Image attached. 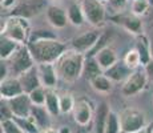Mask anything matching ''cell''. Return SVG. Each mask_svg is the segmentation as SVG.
<instances>
[{
    "label": "cell",
    "mask_w": 153,
    "mask_h": 133,
    "mask_svg": "<svg viewBox=\"0 0 153 133\" xmlns=\"http://www.w3.org/2000/svg\"><path fill=\"white\" fill-rule=\"evenodd\" d=\"M85 57H87L85 53H81L73 48H68L55 61L59 79L65 82L77 81L84 72Z\"/></svg>",
    "instance_id": "1"
},
{
    "label": "cell",
    "mask_w": 153,
    "mask_h": 133,
    "mask_svg": "<svg viewBox=\"0 0 153 133\" xmlns=\"http://www.w3.org/2000/svg\"><path fill=\"white\" fill-rule=\"evenodd\" d=\"M36 64H53L68 49L65 43L59 39H45L27 44Z\"/></svg>",
    "instance_id": "2"
},
{
    "label": "cell",
    "mask_w": 153,
    "mask_h": 133,
    "mask_svg": "<svg viewBox=\"0 0 153 133\" xmlns=\"http://www.w3.org/2000/svg\"><path fill=\"white\" fill-rule=\"evenodd\" d=\"M31 23L29 19L20 16H8L1 20V35L17 41L19 44H28L31 36Z\"/></svg>",
    "instance_id": "3"
},
{
    "label": "cell",
    "mask_w": 153,
    "mask_h": 133,
    "mask_svg": "<svg viewBox=\"0 0 153 133\" xmlns=\"http://www.w3.org/2000/svg\"><path fill=\"white\" fill-rule=\"evenodd\" d=\"M7 63L8 67H10L11 76H13V77H19L22 73L27 72L28 69L36 65L27 44H20L19 48L7 60Z\"/></svg>",
    "instance_id": "4"
},
{
    "label": "cell",
    "mask_w": 153,
    "mask_h": 133,
    "mask_svg": "<svg viewBox=\"0 0 153 133\" xmlns=\"http://www.w3.org/2000/svg\"><path fill=\"white\" fill-rule=\"evenodd\" d=\"M81 5V10L85 15L87 23L93 27H100L104 24L107 17V10L100 0H77Z\"/></svg>",
    "instance_id": "5"
},
{
    "label": "cell",
    "mask_w": 153,
    "mask_h": 133,
    "mask_svg": "<svg viewBox=\"0 0 153 133\" xmlns=\"http://www.w3.org/2000/svg\"><path fill=\"white\" fill-rule=\"evenodd\" d=\"M148 76L144 69V67H140L137 69H133L132 73L128 76V79L124 82H121V93L125 97H132L139 94L141 91H144V88L146 87L148 82Z\"/></svg>",
    "instance_id": "6"
},
{
    "label": "cell",
    "mask_w": 153,
    "mask_h": 133,
    "mask_svg": "<svg viewBox=\"0 0 153 133\" xmlns=\"http://www.w3.org/2000/svg\"><path fill=\"white\" fill-rule=\"evenodd\" d=\"M119 117H120V124H121L123 131L139 133L141 129L148 125L146 124L145 114L141 111H139V109H134V108L124 109L119 114Z\"/></svg>",
    "instance_id": "7"
},
{
    "label": "cell",
    "mask_w": 153,
    "mask_h": 133,
    "mask_svg": "<svg viewBox=\"0 0 153 133\" xmlns=\"http://www.w3.org/2000/svg\"><path fill=\"white\" fill-rule=\"evenodd\" d=\"M47 8H48L47 0H20L19 4L8 13V16H20L31 19L43 11L45 12Z\"/></svg>",
    "instance_id": "8"
},
{
    "label": "cell",
    "mask_w": 153,
    "mask_h": 133,
    "mask_svg": "<svg viewBox=\"0 0 153 133\" xmlns=\"http://www.w3.org/2000/svg\"><path fill=\"white\" fill-rule=\"evenodd\" d=\"M102 32H100L99 29H91V31H85L81 35L76 36L75 39L71 41V48L76 49V51L81 53H89L95 48L96 43L99 41L100 36Z\"/></svg>",
    "instance_id": "9"
},
{
    "label": "cell",
    "mask_w": 153,
    "mask_h": 133,
    "mask_svg": "<svg viewBox=\"0 0 153 133\" xmlns=\"http://www.w3.org/2000/svg\"><path fill=\"white\" fill-rule=\"evenodd\" d=\"M112 20H113L116 24L121 25L124 29L129 32V33H133L134 36L137 35H141L143 33V22L139 16L133 13H128V15H124V13H116L112 16Z\"/></svg>",
    "instance_id": "10"
},
{
    "label": "cell",
    "mask_w": 153,
    "mask_h": 133,
    "mask_svg": "<svg viewBox=\"0 0 153 133\" xmlns=\"http://www.w3.org/2000/svg\"><path fill=\"white\" fill-rule=\"evenodd\" d=\"M73 119L80 126H87L95 116H93L92 104L87 99H79L76 100L75 108H73Z\"/></svg>",
    "instance_id": "11"
},
{
    "label": "cell",
    "mask_w": 153,
    "mask_h": 133,
    "mask_svg": "<svg viewBox=\"0 0 153 133\" xmlns=\"http://www.w3.org/2000/svg\"><path fill=\"white\" fill-rule=\"evenodd\" d=\"M11 111L13 113V117H29L32 109V101L29 99L28 93H22L13 99L7 100Z\"/></svg>",
    "instance_id": "12"
},
{
    "label": "cell",
    "mask_w": 153,
    "mask_h": 133,
    "mask_svg": "<svg viewBox=\"0 0 153 133\" xmlns=\"http://www.w3.org/2000/svg\"><path fill=\"white\" fill-rule=\"evenodd\" d=\"M45 16L48 23L56 29H63L65 28L67 24L69 23L68 20V13L64 8L59 7V5L51 4L45 10Z\"/></svg>",
    "instance_id": "13"
},
{
    "label": "cell",
    "mask_w": 153,
    "mask_h": 133,
    "mask_svg": "<svg viewBox=\"0 0 153 133\" xmlns=\"http://www.w3.org/2000/svg\"><path fill=\"white\" fill-rule=\"evenodd\" d=\"M22 93H24V91H23L22 82H20L19 77L10 76L5 80L0 81V94H1V99L10 100Z\"/></svg>",
    "instance_id": "14"
},
{
    "label": "cell",
    "mask_w": 153,
    "mask_h": 133,
    "mask_svg": "<svg viewBox=\"0 0 153 133\" xmlns=\"http://www.w3.org/2000/svg\"><path fill=\"white\" fill-rule=\"evenodd\" d=\"M37 71H39V76L42 80V85L45 87L47 89H53L57 84L59 75L56 71L55 63L53 64H36Z\"/></svg>",
    "instance_id": "15"
},
{
    "label": "cell",
    "mask_w": 153,
    "mask_h": 133,
    "mask_svg": "<svg viewBox=\"0 0 153 133\" xmlns=\"http://www.w3.org/2000/svg\"><path fill=\"white\" fill-rule=\"evenodd\" d=\"M19 80H20V82H22L24 93H31L32 91H35L36 88L42 87V80H40V76H39L37 65L32 67L27 72L22 73V75L19 76Z\"/></svg>",
    "instance_id": "16"
},
{
    "label": "cell",
    "mask_w": 153,
    "mask_h": 133,
    "mask_svg": "<svg viewBox=\"0 0 153 133\" xmlns=\"http://www.w3.org/2000/svg\"><path fill=\"white\" fill-rule=\"evenodd\" d=\"M131 73L132 69L124 63V60L116 61L111 68L104 71V75L108 76L113 82H124Z\"/></svg>",
    "instance_id": "17"
},
{
    "label": "cell",
    "mask_w": 153,
    "mask_h": 133,
    "mask_svg": "<svg viewBox=\"0 0 153 133\" xmlns=\"http://www.w3.org/2000/svg\"><path fill=\"white\" fill-rule=\"evenodd\" d=\"M95 59L97 60L100 67L102 68V71H107L108 68H111L116 61H119V56H117L116 49L111 45L105 47L101 51H99L95 55Z\"/></svg>",
    "instance_id": "18"
},
{
    "label": "cell",
    "mask_w": 153,
    "mask_h": 133,
    "mask_svg": "<svg viewBox=\"0 0 153 133\" xmlns=\"http://www.w3.org/2000/svg\"><path fill=\"white\" fill-rule=\"evenodd\" d=\"M51 113L47 111V108L44 105H32L31 109V119L37 124L40 129H47L51 128Z\"/></svg>",
    "instance_id": "19"
},
{
    "label": "cell",
    "mask_w": 153,
    "mask_h": 133,
    "mask_svg": "<svg viewBox=\"0 0 153 133\" xmlns=\"http://www.w3.org/2000/svg\"><path fill=\"white\" fill-rule=\"evenodd\" d=\"M134 48L137 49V52L140 53L141 57V64L143 67L145 64H148L152 60V52H151V39H149L146 35L141 33L136 36V44H134Z\"/></svg>",
    "instance_id": "20"
},
{
    "label": "cell",
    "mask_w": 153,
    "mask_h": 133,
    "mask_svg": "<svg viewBox=\"0 0 153 133\" xmlns=\"http://www.w3.org/2000/svg\"><path fill=\"white\" fill-rule=\"evenodd\" d=\"M109 105L107 104L105 101L100 103L97 109H96V113H95V133H104L105 131V124H107L108 116H109Z\"/></svg>",
    "instance_id": "21"
},
{
    "label": "cell",
    "mask_w": 153,
    "mask_h": 133,
    "mask_svg": "<svg viewBox=\"0 0 153 133\" xmlns=\"http://www.w3.org/2000/svg\"><path fill=\"white\" fill-rule=\"evenodd\" d=\"M67 13H68V20L72 25L75 27H81L87 23V19H85V15L81 10V5L79 4V1L71 3L67 8Z\"/></svg>",
    "instance_id": "22"
},
{
    "label": "cell",
    "mask_w": 153,
    "mask_h": 133,
    "mask_svg": "<svg viewBox=\"0 0 153 133\" xmlns=\"http://www.w3.org/2000/svg\"><path fill=\"white\" fill-rule=\"evenodd\" d=\"M89 84L99 93H109L112 91V88H113V81L108 76H105L104 73L97 75L96 77L89 80Z\"/></svg>",
    "instance_id": "23"
},
{
    "label": "cell",
    "mask_w": 153,
    "mask_h": 133,
    "mask_svg": "<svg viewBox=\"0 0 153 133\" xmlns=\"http://www.w3.org/2000/svg\"><path fill=\"white\" fill-rule=\"evenodd\" d=\"M19 45L20 44L17 41L1 35V37H0V59L1 60H8L13 55V52L19 48Z\"/></svg>",
    "instance_id": "24"
},
{
    "label": "cell",
    "mask_w": 153,
    "mask_h": 133,
    "mask_svg": "<svg viewBox=\"0 0 153 133\" xmlns=\"http://www.w3.org/2000/svg\"><path fill=\"white\" fill-rule=\"evenodd\" d=\"M101 73H104V71L100 67V64L95 59V56H87V57H85V63H84L83 75L88 80H92L93 77H96L97 75H101Z\"/></svg>",
    "instance_id": "25"
},
{
    "label": "cell",
    "mask_w": 153,
    "mask_h": 133,
    "mask_svg": "<svg viewBox=\"0 0 153 133\" xmlns=\"http://www.w3.org/2000/svg\"><path fill=\"white\" fill-rule=\"evenodd\" d=\"M44 106L51 113V116H59L61 113L60 112V96L57 93H55L52 89H48L47 91V99H45Z\"/></svg>",
    "instance_id": "26"
},
{
    "label": "cell",
    "mask_w": 153,
    "mask_h": 133,
    "mask_svg": "<svg viewBox=\"0 0 153 133\" xmlns=\"http://www.w3.org/2000/svg\"><path fill=\"white\" fill-rule=\"evenodd\" d=\"M13 119L16 120V123L19 124V126L24 133H42V129L31 117H13Z\"/></svg>",
    "instance_id": "27"
},
{
    "label": "cell",
    "mask_w": 153,
    "mask_h": 133,
    "mask_svg": "<svg viewBox=\"0 0 153 133\" xmlns=\"http://www.w3.org/2000/svg\"><path fill=\"white\" fill-rule=\"evenodd\" d=\"M123 60H124V63H125L129 68H131L132 71H133V69H137V68H140V67H143V64H141L140 53L137 52L136 48L129 49V51L125 53V56H124V59H123Z\"/></svg>",
    "instance_id": "28"
},
{
    "label": "cell",
    "mask_w": 153,
    "mask_h": 133,
    "mask_svg": "<svg viewBox=\"0 0 153 133\" xmlns=\"http://www.w3.org/2000/svg\"><path fill=\"white\" fill-rule=\"evenodd\" d=\"M45 39H57V35H56L53 31H51V29L36 28V29H32L28 43H31V41H37V40H45Z\"/></svg>",
    "instance_id": "29"
},
{
    "label": "cell",
    "mask_w": 153,
    "mask_h": 133,
    "mask_svg": "<svg viewBox=\"0 0 153 133\" xmlns=\"http://www.w3.org/2000/svg\"><path fill=\"white\" fill-rule=\"evenodd\" d=\"M121 131V124H120V117L113 111L109 112L107 124H105V131L104 133H120Z\"/></svg>",
    "instance_id": "30"
},
{
    "label": "cell",
    "mask_w": 153,
    "mask_h": 133,
    "mask_svg": "<svg viewBox=\"0 0 153 133\" xmlns=\"http://www.w3.org/2000/svg\"><path fill=\"white\" fill-rule=\"evenodd\" d=\"M151 7L152 5L149 3V0H133L131 3V13L141 17L148 12V10Z\"/></svg>",
    "instance_id": "31"
},
{
    "label": "cell",
    "mask_w": 153,
    "mask_h": 133,
    "mask_svg": "<svg viewBox=\"0 0 153 133\" xmlns=\"http://www.w3.org/2000/svg\"><path fill=\"white\" fill-rule=\"evenodd\" d=\"M47 88L45 87H39L35 91H32L29 94V99H31L32 104L33 105H44L45 104V99H47Z\"/></svg>",
    "instance_id": "32"
},
{
    "label": "cell",
    "mask_w": 153,
    "mask_h": 133,
    "mask_svg": "<svg viewBox=\"0 0 153 133\" xmlns=\"http://www.w3.org/2000/svg\"><path fill=\"white\" fill-rule=\"evenodd\" d=\"M75 104H76V100L73 99L71 94L65 93L63 96H60V112L63 114H67L69 112L73 111L75 108Z\"/></svg>",
    "instance_id": "33"
},
{
    "label": "cell",
    "mask_w": 153,
    "mask_h": 133,
    "mask_svg": "<svg viewBox=\"0 0 153 133\" xmlns=\"http://www.w3.org/2000/svg\"><path fill=\"white\" fill-rule=\"evenodd\" d=\"M0 129H1L4 133H24L15 119L3 120L1 124H0Z\"/></svg>",
    "instance_id": "34"
},
{
    "label": "cell",
    "mask_w": 153,
    "mask_h": 133,
    "mask_svg": "<svg viewBox=\"0 0 153 133\" xmlns=\"http://www.w3.org/2000/svg\"><path fill=\"white\" fill-rule=\"evenodd\" d=\"M0 116H1V121L3 120H8V119H13V113L11 111L8 101L4 99H1V105H0Z\"/></svg>",
    "instance_id": "35"
},
{
    "label": "cell",
    "mask_w": 153,
    "mask_h": 133,
    "mask_svg": "<svg viewBox=\"0 0 153 133\" xmlns=\"http://www.w3.org/2000/svg\"><path fill=\"white\" fill-rule=\"evenodd\" d=\"M129 0H108V4H109V7L112 10L114 11L116 13H120L123 12V11L125 10L126 7V3H128Z\"/></svg>",
    "instance_id": "36"
},
{
    "label": "cell",
    "mask_w": 153,
    "mask_h": 133,
    "mask_svg": "<svg viewBox=\"0 0 153 133\" xmlns=\"http://www.w3.org/2000/svg\"><path fill=\"white\" fill-rule=\"evenodd\" d=\"M10 76L11 73H10V67H8L7 60H1V63H0V81L5 80Z\"/></svg>",
    "instance_id": "37"
},
{
    "label": "cell",
    "mask_w": 153,
    "mask_h": 133,
    "mask_svg": "<svg viewBox=\"0 0 153 133\" xmlns=\"http://www.w3.org/2000/svg\"><path fill=\"white\" fill-rule=\"evenodd\" d=\"M20 0H1V8L5 11L13 10L17 4H19Z\"/></svg>",
    "instance_id": "38"
},
{
    "label": "cell",
    "mask_w": 153,
    "mask_h": 133,
    "mask_svg": "<svg viewBox=\"0 0 153 133\" xmlns=\"http://www.w3.org/2000/svg\"><path fill=\"white\" fill-rule=\"evenodd\" d=\"M144 69H145V72H146L148 80L153 84V59L149 61L148 64H145V65H144Z\"/></svg>",
    "instance_id": "39"
},
{
    "label": "cell",
    "mask_w": 153,
    "mask_h": 133,
    "mask_svg": "<svg viewBox=\"0 0 153 133\" xmlns=\"http://www.w3.org/2000/svg\"><path fill=\"white\" fill-rule=\"evenodd\" d=\"M152 131H153V123L152 124H148V125H146L145 128L141 129L139 133H152Z\"/></svg>",
    "instance_id": "40"
},
{
    "label": "cell",
    "mask_w": 153,
    "mask_h": 133,
    "mask_svg": "<svg viewBox=\"0 0 153 133\" xmlns=\"http://www.w3.org/2000/svg\"><path fill=\"white\" fill-rule=\"evenodd\" d=\"M57 131H59V133H71V129L68 126H60Z\"/></svg>",
    "instance_id": "41"
},
{
    "label": "cell",
    "mask_w": 153,
    "mask_h": 133,
    "mask_svg": "<svg viewBox=\"0 0 153 133\" xmlns=\"http://www.w3.org/2000/svg\"><path fill=\"white\" fill-rule=\"evenodd\" d=\"M42 133H59V131H56L53 128H47V129H43Z\"/></svg>",
    "instance_id": "42"
},
{
    "label": "cell",
    "mask_w": 153,
    "mask_h": 133,
    "mask_svg": "<svg viewBox=\"0 0 153 133\" xmlns=\"http://www.w3.org/2000/svg\"><path fill=\"white\" fill-rule=\"evenodd\" d=\"M151 52H152V59H153V37L151 39Z\"/></svg>",
    "instance_id": "43"
},
{
    "label": "cell",
    "mask_w": 153,
    "mask_h": 133,
    "mask_svg": "<svg viewBox=\"0 0 153 133\" xmlns=\"http://www.w3.org/2000/svg\"><path fill=\"white\" fill-rule=\"evenodd\" d=\"M120 133H133V132H128V131H123V129H121V131H120Z\"/></svg>",
    "instance_id": "44"
},
{
    "label": "cell",
    "mask_w": 153,
    "mask_h": 133,
    "mask_svg": "<svg viewBox=\"0 0 153 133\" xmlns=\"http://www.w3.org/2000/svg\"><path fill=\"white\" fill-rule=\"evenodd\" d=\"M149 3H151V5H153V0H149Z\"/></svg>",
    "instance_id": "45"
},
{
    "label": "cell",
    "mask_w": 153,
    "mask_h": 133,
    "mask_svg": "<svg viewBox=\"0 0 153 133\" xmlns=\"http://www.w3.org/2000/svg\"><path fill=\"white\" fill-rule=\"evenodd\" d=\"M100 1H102V3H105V1H108V0H100Z\"/></svg>",
    "instance_id": "46"
},
{
    "label": "cell",
    "mask_w": 153,
    "mask_h": 133,
    "mask_svg": "<svg viewBox=\"0 0 153 133\" xmlns=\"http://www.w3.org/2000/svg\"><path fill=\"white\" fill-rule=\"evenodd\" d=\"M129 1H131V3H132V1H133V0H129Z\"/></svg>",
    "instance_id": "47"
},
{
    "label": "cell",
    "mask_w": 153,
    "mask_h": 133,
    "mask_svg": "<svg viewBox=\"0 0 153 133\" xmlns=\"http://www.w3.org/2000/svg\"><path fill=\"white\" fill-rule=\"evenodd\" d=\"M152 133H153V131H152Z\"/></svg>",
    "instance_id": "48"
}]
</instances>
